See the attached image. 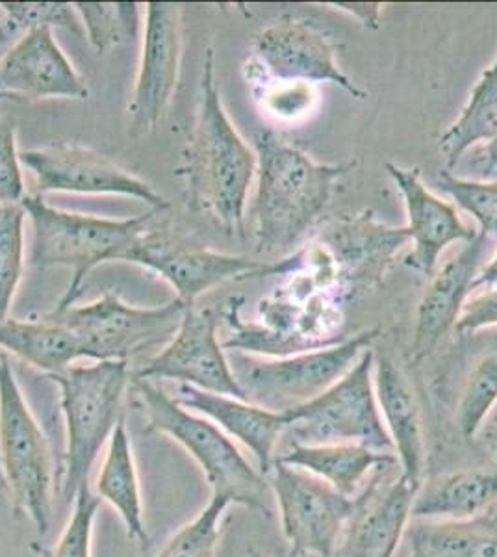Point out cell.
<instances>
[{"label":"cell","instance_id":"obj_36","mask_svg":"<svg viewBox=\"0 0 497 557\" xmlns=\"http://www.w3.org/2000/svg\"><path fill=\"white\" fill-rule=\"evenodd\" d=\"M26 196L17 128L10 117L0 115V205L21 203Z\"/></svg>","mask_w":497,"mask_h":557},{"label":"cell","instance_id":"obj_20","mask_svg":"<svg viewBox=\"0 0 497 557\" xmlns=\"http://www.w3.org/2000/svg\"><path fill=\"white\" fill-rule=\"evenodd\" d=\"M373 385L378 412L383 418L384 430L390 437L397 467L409 482L422 487L427 448L422 412L414 388L410 385L403 368L386 355L375 359Z\"/></svg>","mask_w":497,"mask_h":557},{"label":"cell","instance_id":"obj_39","mask_svg":"<svg viewBox=\"0 0 497 557\" xmlns=\"http://www.w3.org/2000/svg\"><path fill=\"white\" fill-rule=\"evenodd\" d=\"M479 181H497V136L481 149L477 159Z\"/></svg>","mask_w":497,"mask_h":557},{"label":"cell","instance_id":"obj_28","mask_svg":"<svg viewBox=\"0 0 497 557\" xmlns=\"http://www.w3.org/2000/svg\"><path fill=\"white\" fill-rule=\"evenodd\" d=\"M75 8L97 54L138 39L141 21L136 2H75Z\"/></svg>","mask_w":497,"mask_h":557},{"label":"cell","instance_id":"obj_35","mask_svg":"<svg viewBox=\"0 0 497 557\" xmlns=\"http://www.w3.org/2000/svg\"><path fill=\"white\" fill-rule=\"evenodd\" d=\"M254 94L268 114L278 121H297L307 117L318 102V91L312 84L284 83L259 78Z\"/></svg>","mask_w":497,"mask_h":557},{"label":"cell","instance_id":"obj_21","mask_svg":"<svg viewBox=\"0 0 497 557\" xmlns=\"http://www.w3.org/2000/svg\"><path fill=\"white\" fill-rule=\"evenodd\" d=\"M373 485L359 515L352 519L336 557H396L397 548L412 522V507L420 485L405 475L377 493Z\"/></svg>","mask_w":497,"mask_h":557},{"label":"cell","instance_id":"obj_26","mask_svg":"<svg viewBox=\"0 0 497 557\" xmlns=\"http://www.w3.org/2000/svg\"><path fill=\"white\" fill-rule=\"evenodd\" d=\"M410 557H497V520L483 515L467 520H414Z\"/></svg>","mask_w":497,"mask_h":557},{"label":"cell","instance_id":"obj_30","mask_svg":"<svg viewBox=\"0 0 497 557\" xmlns=\"http://www.w3.org/2000/svg\"><path fill=\"white\" fill-rule=\"evenodd\" d=\"M25 222L23 203L0 205V322L10 318L25 270Z\"/></svg>","mask_w":497,"mask_h":557},{"label":"cell","instance_id":"obj_24","mask_svg":"<svg viewBox=\"0 0 497 557\" xmlns=\"http://www.w3.org/2000/svg\"><path fill=\"white\" fill-rule=\"evenodd\" d=\"M95 494L114 507L115 513L120 515L125 524L126 535L138 545H146L149 535L144 519L138 467L134 459L133 441L126 431L125 418H121L108 441L101 472L95 483Z\"/></svg>","mask_w":497,"mask_h":557},{"label":"cell","instance_id":"obj_7","mask_svg":"<svg viewBox=\"0 0 497 557\" xmlns=\"http://www.w3.org/2000/svg\"><path fill=\"white\" fill-rule=\"evenodd\" d=\"M377 335L378 330L362 331L328 348L273 359L234 354L228 361L247 401L273 411H286L318 398L344 377Z\"/></svg>","mask_w":497,"mask_h":557},{"label":"cell","instance_id":"obj_9","mask_svg":"<svg viewBox=\"0 0 497 557\" xmlns=\"http://www.w3.org/2000/svg\"><path fill=\"white\" fill-rule=\"evenodd\" d=\"M189 307L173 298L160 307H133L115 294L91 304L49 312L47 317L70 330L83 346L84 359L128 361L144 349L170 343Z\"/></svg>","mask_w":497,"mask_h":557},{"label":"cell","instance_id":"obj_22","mask_svg":"<svg viewBox=\"0 0 497 557\" xmlns=\"http://www.w3.org/2000/svg\"><path fill=\"white\" fill-rule=\"evenodd\" d=\"M277 459L309 472L349 498H357L378 474L397 465L394 454L360 444H290Z\"/></svg>","mask_w":497,"mask_h":557},{"label":"cell","instance_id":"obj_5","mask_svg":"<svg viewBox=\"0 0 497 557\" xmlns=\"http://www.w3.org/2000/svg\"><path fill=\"white\" fill-rule=\"evenodd\" d=\"M60 388V407L65 422L62 496L71 502L78 488L89 483L97 456L121 422V407L131 386L128 361H97L73 364L49 375Z\"/></svg>","mask_w":497,"mask_h":557},{"label":"cell","instance_id":"obj_34","mask_svg":"<svg viewBox=\"0 0 497 557\" xmlns=\"http://www.w3.org/2000/svg\"><path fill=\"white\" fill-rule=\"evenodd\" d=\"M101 498L95 494L89 483L78 488L73 498V513L63 528L54 548L45 552L44 557H91V541H94V525Z\"/></svg>","mask_w":497,"mask_h":557},{"label":"cell","instance_id":"obj_17","mask_svg":"<svg viewBox=\"0 0 497 557\" xmlns=\"http://www.w3.org/2000/svg\"><path fill=\"white\" fill-rule=\"evenodd\" d=\"M384 168L403 197L405 210H407L405 233L414 247L405 260V264L412 268L414 272L431 277L446 247L455 242L472 240L477 233L460 220L455 205L447 203L428 190L427 186L420 181L418 168L409 170L392 162H386Z\"/></svg>","mask_w":497,"mask_h":557},{"label":"cell","instance_id":"obj_32","mask_svg":"<svg viewBox=\"0 0 497 557\" xmlns=\"http://www.w3.org/2000/svg\"><path fill=\"white\" fill-rule=\"evenodd\" d=\"M442 190L451 196L455 207L472 215L481 227V235L497 238V181H470L440 173Z\"/></svg>","mask_w":497,"mask_h":557},{"label":"cell","instance_id":"obj_18","mask_svg":"<svg viewBox=\"0 0 497 557\" xmlns=\"http://www.w3.org/2000/svg\"><path fill=\"white\" fill-rule=\"evenodd\" d=\"M486 244L488 238L477 233L475 238L462 246L459 253L431 275L415 314L414 338L410 346L412 361L420 362L433 354L447 331L455 330V323L468 301V294L472 292L473 281L477 277L481 260L485 257Z\"/></svg>","mask_w":497,"mask_h":557},{"label":"cell","instance_id":"obj_2","mask_svg":"<svg viewBox=\"0 0 497 557\" xmlns=\"http://www.w3.org/2000/svg\"><path fill=\"white\" fill-rule=\"evenodd\" d=\"M257 191L251 225L257 253L286 255L307 236L327 209L334 184L349 164H322L270 128L252 134Z\"/></svg>","mask_w":497,"mask_h":557},{"label":"cell","instance_id":"obj_3","mask_svg":"<svg viewBox=\"0 0 497 557\" xmlns=\"http://www.w3.org/2000/svg\"><path fill=\"white\" fill-rule=\"evenodd\" d=\"M21 203L32 225L30 267L67 268L71 272L70 285L57 311L75 305L84 281L95 268L112 260L125 262L126 255L149 233V225L158 214L149 210L147 214L126 220L78 214L52 207L38 194L26 196Z\"/></svg>","mask_w":497,"mask_h":557},{"label":"cell","instance_id":"obj_6","mask_svg":"<svg viewBox=\"0 0 497 557\" xmlns=\"http://www.w3.org/2000/svg\"><path fill=\"white\" fill-rule=\"evenodd\" d=\"M0 465L13 506L44 537L51 528V448L4 351H0Z\"/></svg>","mask_w":497,"mask_h":557},{"label":"cell","instance_id":"obj_15","mask_svg":"<svg viewBox=\"0 0 497 557\" xmlns=\"http://www.w3.org/2000/svg\"><path fill=\"white\" fill-rule=\"evenodd\" d=\"M125 262L147 268L165 278L176 299L194 307L196 299L204 292L227 281L259 277L281 272L278 264H268L260 260L220 253L208 247L189 246L178 242L164 240L160 236L147 233L126 255Z\"/></svg>","mask_w":497,"mask_h":557},{"label":"cell","instance_id":"obj_31","mask_svg":"<svg viewBox=\"0 0 497 557\" xmlns=\"http://www.w3.org/2000/svg\"><path fill=\"white\" fill-rule=\"evenodd\" d=\"M233 506L212 494L207 506L173 535L157 557H214L220 545L221 520Z\"/></svg>","mask_w":497,"mask_h":557},{"label":"cell","instance_id":"obj_11","mask_svg":"<svg viewBox=\"0 0 497 557\" xmlns=\"http://www.w3.org/2000/svg\"><path fill=\"white\" fill-rule=\"evenodd\" d=\"M247 81L271 78L284 83H328L365 101L370 94L359 88L336 62V44L312 21L281 17L265 26L252 41Z\"/></svg>","mask_w":497,"mask_h":557},{"label":"cell","instance_id":"obj_8","mask_svg":"<svg viewBox=\"0 0 497 557\" xmlns=\"http://www.w3.org/2000/svg\"><path fill=\"white\" fill-rule=\"evenodd\" d=\"M378 478L381 474L357 498H349L309 472L277 459L268 482L291 554L336 556L352 519L359 515Z\"/></svg>","mask_w":497,"mask_h":557},{"label":"cell","instance_id":"obj_10","mask_svg":"<svg viewBox=\"0 0 497 557\" xmlns=\"http://www.w3.org/2000/svg\"><path fill=\"white\" fill-rule=\"evenodd\" d=\"M375 354L364 351L344 377L318 398L286 409L290 444H360L394 454L373 385Z\"/></svg>","mask_w":497,"mask_h":557},{"label":"cell","instance_id":"obj_42","mask_svg":"<svg viewBox=\"0 0 497 557\" xmlns=\"http://www.w3.org/2000/svg\"><path fill=\"white\" fill-rule=\"evenodd\" d=\"M479 435H483V437H485L486 441H488V443H490L497 450V406L496 409L492 411L490 417L486 420L485 425H483V430H481Z\"/></svg>","mask_w":497,"mask_h":557},{"label":"cell","instance_id":"obj_12","mask_svg":"<svg viewBox=\"0 0 497 557\" xmlns=\"http://www.w3.org/2000/svg\"><path fill=\"white\" fill-rule=\"evenodd\" d=\"M21 164L32 173L44 194H84V196L133 197L149 205L154 212L170 209L171 203L151 184L101 152L78 144H47L21 152Z\"/></svg>","mask_w":497,"mask_h":557},{"label":"cell","instance_id":"obj_29","mask_svg":"<svg viewBox=\"0 0 497 557\" xmlns=\"http://www.w3.org/2000/svg\"><path fill=\"white\" fill-rule=\"evenodd\" d=\"M497 406V348L481 355L460 391L455 422L467 441L477 437Z\"/></svg>","mask_w":497,"mask_h":557},{"label":"cell","instance_id":"obj_14","mask_svg":"<svg viewBox=\"0 0 497 557\" xmlns=\"http://www.w3.org/2000/svg\"><path fill=\"white\" fill-rule=\"evenodd\" d=\"M220 312L189 307L175 335L134 377L176 381L204 393L247 399L223 344L218 338Z\"/></svg>","mask_w":497,"mask_h":557},{"label":"cell","instance_id":"obj_27","mask_svg":"<svg viewBox=\"0 0 497 557\" xmlns=\"http://www.w3.org/2000/svg\"><path fill=\"white\" fill-rule=\"evenodd\" d=\"M497 136V54L490 67L473 86L470 99L459 117L447 128L438 151L444 154L447 168H455L472 147L488 144Z\"/></svg>","mask_w":497,"mask_h":557},{"label":"cell","instance_id":"obj_4","mask_svg":"<svg viewBox=\"0 0 497 557\" xmlns=\"http://www.w3.org/2000/svg\"><path fill=\"white\" fill-rule=\"evenodd\" d=\"M139 407L147 417V431L160 433L181 444L196 459L208 487L215 496L227 498L233 506H244L262 515L273 509L268 475L252 467L238 444L208 418L189 411L171 398L154 381H131Z\"/></svg>","mask_w":497,"mask_h":557},{"label":"cell","instance_id":"obj_44","mask_svg":"<svg viewBox=\"0 0 497 557\" xmlns=\"http://www.w3.org/2000/svg\"><path fill=\"white\" fill-rule=\"evenodd\" d=\"M488 515H492V517H494V519L497 520V507H496V509H494V511H492V513H488Z\"/></svg>","mask_w":497,"mask_h":557},{"label":"cell","instance_id":"obj_40","mask_svg":"<svg viewBox=\"0 0 497 557\" xmlns=\"http://www.w3.org/2000/svg\"><path fill=\"white\" fill-rule=\"evenodd\" d=\"M488 286V288H497V251L492 257L490 262L483 270H479L477 277L473 281L472 290Z\"/></svg>","mask_w":497,"mask_h":557},{"label":"cell","instance_id":"obj_25","mask_svg":"<svg viewBox=\"0 0 497 557\" xmlns=\"http://www.w3.org/2000/svg\"><path fill=\"white\" fill-rule=\"evenodd\" d=\"M0 351L57 375L84 359L83 346L70 330L49 317L38 320L7 318L0 322Z\"/></svg>","mask_w":497,"mask_h":557},{"label":"cell","instance_id":"obj_1","mask_svg":"<svg viewBox=\"0 0 497 557\" xmlns=\"http://www.w3.org/2000/svg\"><path fill=\"white\" fill-rule=\"evenodd\" d=\"M176 175L183 178L191 209L207 212L228 233L246 238L247 197L257 177V152L223 107L212 47L202 60L194 127Z\"/></svg>","mask_w":497,"mask_h":557},{"label":"cell","instance_id":"obj_16","mask_svg":"<svg viewBox=\"0 0 497 557\" xmlns=\"http://www.w3.org/2000/svg\"><path fill=\"white\" fill-rule=\"evenodd\" d=\"M0 94L13 102L89 97L88 84L58 44L51 28L23 34L0 58Z\"/></svg>","mask_w":497,"mask_h":557},{"label":"cell","instance_id":"obj_33","mask_svg":"<svg viewBox=\"0 0 497 557\" xmlns=\"http://www.w3.org/2000/svg\"><path fill=\"white\" fill-rule=\"evenodd\" d=\"M15 33H28L34 28H63L86 38L83 21L71 2H0Z\"/></svg>","mask_w":497,"mask_h":557},{"label":"cell","instance_id":"obj_38","mask_svg":"<svg viewBox=\"0 0 497 557\" xmlns=\"http://www.w3.org/2000/svg\"><path fill=\"white\" fill-rule=\"evenodd\" d=\"M333 7L338 8L340 12H346L359 21L360 25L370 30H377L381 26V12H383V4L378 2H336Z\"/></svg>","mask_w":497,"mask_h":557},{"label":"cell","instance_id":"obj_37","mask_svg":"<svg viewBox=\"0 0 497 557\" xmlns=\"http://www.w3.org/2000/svg\"><path fill=\"white\" fill-rule=\"evenodd\" d=\"M490 327H497V288H490L485 294L468 299L459 320L455 323V331L460 335Z\"/></svg>","mask_w":497,"mask_h":557},{"label":"cell","instance_id":"obj_19","mask_svg":"<svg viewBox=\"0 0 497 557\" xmlns=\"http://www.w3.org/2000/svg\"><path fill=\"white\" fill-rule=\"evenodd\" d=\"M175 399L189 411L214 422L236 443L244 444L257 459L260 472L270 474L277 461L278 443L288 428L286 411H273L247 399L204 393L188 385H178Z\"/></svg>","mask_w":497,"mask_h":557},{"label":"cell","instance_id":"obj_13","mask_svg":"<svg viewBox=\"0 0 497 557\" xmlns=\"http://www.w3.org/2000/svg\"><path fill=\"white\" fill-rule=\"evenodd\" d=\"M184 10L173 2H147L138 75L128 102V134L141 138L164 120L183 67Z\"/></svg>","mask_w":497,"mask_h":557},{"label":"cell","instance_id":"obj_23","mask_svg":"<svg viewBox=\"0 0 497 557\" xmlns=\"http://www.w3.org/2000/svg\"><path fill=\"white\" fill-rule=\"evenodd\" d=\"M497 507V465L459 470L420 487L412 520H467Z\"/></svg>","mask_w":497,"mask_h":557},{"label":"cell","instance_id":"obj_41","mask_svg":"<svg viewBox=\"0 0 497 557\" xmlns=\"http://www.w3.org/2000/svg\"><path fill=\"white\" fill-rule=\"evenodd\" d=\"M15 34L17 33H15L13 26L10 25L7 13L2 12V8H0V58L4 57L8 49L12 47V38Z\"/></svg>","mask_w":497,"mask_h":557},{"label":"cell","instance_id":"obj_43","mask_svg":"<svg viewBox=\"0 0 497 557\" xmlns=\"http://www.w3.org/2000/svg\"><path fill=\"white\" fill-rule=\"evenodd\" d=\"M4 101L13 102V99H12V97H8L7 94H0V102H4Z\"/></svg>","mask_w":497,"mask_h":557}]
</instances>
